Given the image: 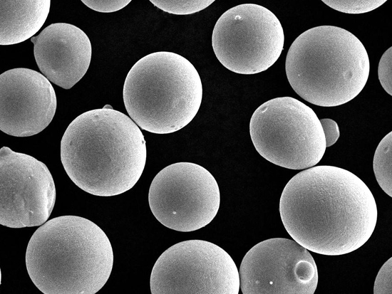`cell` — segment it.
I'll return each mask as SVG.
<instances>
[{"mask_svg":"<svg viewBox=\"0 0 392 294\" xmlns=\"http://www.w3.org/2000/svg\"><path fill=\"white\" fill-rule=\"evenodd\" d=\"M0 130L14 137H30L52 121L56 96L43 74L16 68L0 75Z\"/></svg>","mask_w":392,"mask_h":294,"instance_id":"7c38bea8","label":"cell"},{"mask_svg":"<svg viewBox=\"0 0 392 294\" xmlns=\"http://www.w3.org/2000/svg\"><path fill=\"white\" fill-rule=\"evenodd\" d=\"M293 90L306 101L336 107L356 98L369 75L363 43L349 31L334 26L306 30L291 45L285 63Z\"/></svg>","mask_w":392,"mask_h":294,"instance_id":"277c9868","label":"cell"},{"mask_svg":"<svg viewBox=\"0 0 392 294\" xmlns=\"http://www.w3.org/2000/svg\"><path fill=\"white\" fill-rule=\"evenodd\" d=\"M249 134L262 157L289 169L314 167L326 148L315 112L289 96L273 98L259 106L251 117Z\"/></svg>","mask_w":392,"mask_h":294,"instance_id":"8992f818","label":"cell"},{"mask_svg":"<svg viewBox=\"0 0 392 294\" xmlns=\"http://www.w3.org/2000/svg\"><path fill=\"white\" fill-rule=\"evenodd\" d=\"M328 6L346 14H363L371 11L386 0H323Z\"/></svg>","mask_w":392,"mask_h":294,"instance_id":"e0dca14e","label":"cell"},{"mask_svg":"<svg viewBox=\"0 0 392 294\" xmlns=\"http://www.w3.org/2000/svg\"><path fill=\"white\" fill-rule=\"evenodd\" d=\"M146 157L139 127L109 105L76 117L61 142V160L69 178L84 191L99 196L132 189L142 175Z\"/></svg>","mask_w":392,"mask_h":294,"instance_id":"7a4b0ae2","label":"cell"},{"mask_svg":"<svg viewBox=\"0 0 392 294\" xmlns=\"http://www.w3.org/2000/svg\"><path fill=\"white\" fill-rule=\"evenodd\" d=\"M373 168L380 187L392 196V132L378 144L373 157Z\"/></svg>","mask_w":392,"mask_h":294,"instance_id":"9a60e30c","label":"cell"},{"mask_svg":"<svg viewBox=\"0 0 392 294\" xmlns=\"http://www.w3.org/2000/svg\"><path fill=\"white\" fill-rule=\"evenodd\" d=\"M239 275L243 294H314L318 283L311 253L285 238H269L251 248Z\"/></svg>","mask_w":392,"mask_h":294,"instance_id":"30bf717a","label":"cell"},{"mask_svg":"<svg viewBox=\"0 0 392 294\" xmlns=\"http://www.w3.org/2000/svg\"><path fill=\"white\" fill-rule=\"evenodd\" d=\"M56 201L52 175L44 163L8 147L0 149V224L9 228L41 226Z\"/></svg>","mask_w":392,"mask_h":294,"instance_id":"8fae6325","label":"cell"},{"mask_svg":"<svg viewBox=\"0 0 392 294\" xmlns=\"http://www.w3.org/2000/svg\"><path fill=\"white\" fill-rule=\"evenodd\" d=\"M214 0H150L162 11L176 15H188L209 6Z\"/></svg>","mask_w":392,"mask_h":294,"instance_id":"2e32d148","label":"cell"},{"mask_svg":"<svg viewBox=\"0 0 392 294\" xmlns=\"http://www.w3.org/2000/svg\"><path fill=\"white\" fill-rule=\"evenodd\" d=\"M31 41L41 72L62 88H72L89 68L92 54L90 39L74 25L52 23Z\"/></svg>","mask_w":392,"mask_h":294,"instance_id":"4fadbf2b","label":"cell"},{"mask_svg":"<svg viewBox=\"0 0 392 294\" xmlns=\"http://www.w3.org/2000/svg\"><path fill=\"white\" fill-rule=\"evenodd\" d=\"M50 6V0H1L0 45L31 38L46 20Z\"/></svg>","mask_w":392,"mask_h":294,"instance_id":"5bb4252c","label":"cell"},{"mask_svg":"<svg viewBox=\"0 0 392 294\" xmlns=\"http://www.w3.org/2000/svg\"><path fill=\"white\" fill-rule=\"evenodd\" d=\"M113 252L105 232L78 216L53 218L31 237L29 275L44 294H95L108 280Z\"/></svg>","mask_w":392,"mask_h":294,"instance_id":"3957f363","label":"cell"},{"mask_svg":"<svg viewBox=\"0 0 392 294\" xmlns=\"http://www.w3.org/2000/svg\"><path fill=\"white\" fill-rule=\"evenodd\" d=\"M378 76L381 85L387 93L392 95V48L390 47L381 56L378 67Z\"/></svg>","mask_w":392,"mask_h":294,"instance_id":"ac0fdd59","label":"cell"},{"mask_svg":"<svg viewBox=\"0 0 392 294\" xmlns=\"http://www.w3.org/2000/svg\"><path fill=\"white\" fill-rule=\"evenodd\" d=\"M282 224L308 251L324 256L354 251L371 236L377 206L367 185L334 166H314L294 176L279 200Z\"/></svg>","mask_w":392,"mask_h":294,"instance_id":"6da1fadb","label":"cell"},{"mask_svg":"<svg viewBox=\"0 0 392 294\" xmlns=\"http://www.w3.org/2000/svg\"><path fill=\"white\" fill-rule=\"evenodd\" d=\"M373 293H392V258H390L378 271L374 283Z\"/></svg>","mask_w":392,"mask_h":294,"instance_id":"d6986e66","label":"cell"},{"mask_svg":"<svg viewBox=\"0 0 392 294\" xmlns=\"http://www.w3.org/2000/svg\"><path fill=\"white\" fill-rule=\"evenodd\" d=\"M130 117L142 130L169 134L187 125L197 113L202 85L195 66L170 51L150 53L130 68L123 85Z\"/></svg>","mask_w":392,"mask_h":294,"instance_id":"5b68a950","label":"cell"},{"mask_svg":"<svg viewBox=\"0 0 392 294\" xmlns=\"http://www.w3.org/2000/svg\"><path fill=\"white\" fill-rule=\"evenodd\" d=\"M90 9L103 13L119 11L126 6L130 0H82Z\"/></svg>","mask_w":392,"mask_h":294,"instance_id":"ffe728a7","label":"cell"},{"mask_svg":"<svg viewBox=\"0 0 392 294\" xmlns=\"http://www.w3.org/2000/svg\"><path fill=\"white\" fill-rule=\"evenodd\" d=\"M150 287L152 294H238L239 275L223 248L191 239L174 244L160 256Z\"/></svg>","mask_w":392,"mask_h":294,"instance_id":"ba28073f","label":"cell"},{"mask_svg":"<svg viewBox=\"0 0 392 294\" xmlns=\"http://www.w3.org/2000/svg\"><path fill=\"white\" fill-rule=\"evenodd\" d=\"M282 24L268 9L255 4L234 6L217 21L212 46L225 68L239 74L263 72L279 58L284 48Z\"/></svg>","mask_w":392,"mask_h":294,"instance_id":"52a82bcc","label":"cell"},{"mask_svg":"<svg viewBox=\"0 0 392 294\" xmlns=\"http://www.w3.org/2000/svg\"><path fill=\"white\" fill-rule=\"evenodd\" d=\"M326 142V147H329L336 143L339 137L340 132L337 123L329 118H323L319 120Z\"/></svg>","mask_w":392,"mask_h":294,"instance_id":"44dd1931","label":"cell"},{"mask_svg":"<svg viewBox=\"0 0 392 294\" xmlns=\"http://www.w3.org/2000/svg\"><path fill=\"white\" fill-rule=\"evenodd\" d=\"M150 210L165 227L191 232L209 224L220 204L218 184L205 167L177 162L160 170L148 193Z\"/></svg>","mask_w":392,"mask_h":294,"instance_id":"9c48e42d","label":"cell"}]
</instances>
